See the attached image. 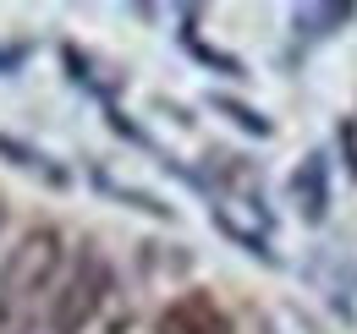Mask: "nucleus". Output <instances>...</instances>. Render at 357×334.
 <instances>
[{"label":"nucleus","instance_id":"nucleus-6","mask_svg":"<svg viewBox=\"0 0 357 334\" xmlns=\"http://www.w3.org/2000/svg\"><path fill=\"white\" fill-rule=\"evenodd\" d=\"M215 110H220V116H231L236 126H248L253 137H269V132H275V126H269L259 110H248V104H236V99H215Z\"/></svg>","mask_w":357,"mask_h":334},{"label":"nucleus","instance_id":"nucleus-3","mask_svg":"<svg viewBox=\"0 0 357 334\" xmlns=\"http://www.w3.org/2000/svg\"><path fill=\"white\" fill-rule=\"evenodd\" d=\"M154 334H231V318L209 291H187L154 318Z\"/></svg>","mask_w":357,"mask_h":334},{"label":"nucleus","instance_id":"nucleus-2","mask_svg":"<svg viewBox=\"0 0 357 334\" xmlns=\"http://www.w3.org/2000/svg\"><path fill=\"white\" fill-rule=\"evenodd\" d=\"M105 291H110V269H105L99 257H83L77 274L66 280L61 301H55V312H50V329H55V334H77L93 318V307L105 301Z\"/></svg>","mask_w":357,"mask_h":334},{"label":"nucleus","instance_id":"nucleus-4","mask_svg":"<svg viewBox=\"0 0 357 334\" xmlns=\"http://www.w3.org/2000/svg\"><path fill=\"white\" fill-rule=\"evenodd\" d=\"M286 198L297 203V219H303V225H324V214H330V159H324V154H308L303 165L286 175Z\"/></svg>","mask_w":357,"mask_h":334},{"label":"nucleus","instance_id":"nucleus-5","mask_svg":"<svg viewBox=\"0 0 357 334\" xmlns=\"http://www.w3.org/2000/svg\"><path fill=\"white\" fill-rule=\"evenodd\" d=\"M341 22H352V6H308V11H297V33H313V39L335 33Z\"/></svg>","mask_w":357,"mask_h":334},{"label":"nucleus","instance_id":"nucleus-1","mask_svg":"<svg viewBox=\"0 0 357 334\" xmlns=\"http://www.w3.org/2000/svg\"><path fill=\"white\" fill-rule=\"evenodd\" d=\"M66 263L61 230L33 225L0 263V334H33L45 318V301L55 291V274Z\"/></svg>","mask_w":357,"mask_h":334}]
</instances>
